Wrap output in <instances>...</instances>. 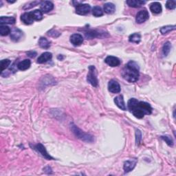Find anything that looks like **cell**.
I'll return each mask as SVG.
<instances>
[{"label":"cell","instance_id":"cell-1","mask_svg":"<svg viewBox=\"0 0 176 176\" xmlns=\"http://www.w3.org/2000/svg\"><path fill=\"white\" fill-rule=\"evenodd\" d=\"M128 109L137 119H141L144 115H150L152 113V107L148 102L138 101L136 98H131L127 103Z\"/></svg>","mask_w":176,"mask_h":176},{"label":"cell","instance_id":"cell-2","mask_svg":"<svg viewBox=\"0 0 176 176\" xmlns=\"http://www.w3.org/2000/svg\"><path fill=\"white\" fill-rule=\"evenodd\" d=\"M140 68L138 64L135 61H131L123 68L121 75L125 80L129 83H135L138 80Z\"/></svg>","mask_w":176,"mask_h":176},{"label":"cell","instance_id":"cell-3","mask_svg":"<svg viewBox=\"0 0 176 176\" xmlns=\"http://www.w3.org/2000/svg\"><path fill=\"white\" fill-rule=\"evenodd\" d=\"M71 130L72 131L73 133L76 136V137L81 139V140L84 142H86V143H93L94 140L93 136L84 132V131H83L81 129L78 128L77 126H76L74 124L71 125Z\"/></svg>","mask_w":176,"mask_h":176},{"label":"cell","instance_id":"cell-4","mask_svg":"<svg viewBox=\"0 0 176 176\" xmlns=\"http://www.w3.org/2000/svg\"><path fill=\"white\" fill-rule=\"evenodd\" d=\"M87 81L93 87L98 86V81L96 77V67H94V65H90V66L89 67V73L88 74V77H87Z\"/></svg>","mask_w":176,"mask_h":176},{"label":"cell","instance_id":"cell-5","mask_svg":"<svg viewBox=\"0 0 176 176\" xmlns=\"http://www.w3.org/2000/svg\"><path fill=\"white\" fill-rule=\"evenodd\" d=\"M33 149H34L35 151H37L39 154H40L41 156L43 157H45L46 159L48 160H54L53 157H52L50 155L48 154V153L47 152L46 149L45 148V147H44L42 144L39 143L37 144H36V145H33Z\"/></svg>","mask_w":176,"mask_h":176},{"label":"cell","instance_id":"cell-6","mask_svg":"<svg viewBox=\"0 0 176 176\" xmlns=\"http://www.w3.org/2000/svg\"><path fill=\"white\" fill-rule=\"evenodd\" d=\"M149 14L148 11L145 9L142 10L140 11H139L138 12V14L136 15V22L137 23H143L144 22H145L147 20L149 19Z\"/></svg>","mask_w":176,"mask_h":176},{"label":"cell","instance_id":"cell-7","mask_svg":"<svg viewBox=\"0 0 176 176\" xmlns=\"http://www.w3.org/2000/svg\"><path fill=\"white\" fill-rule=\"evenodd\" d=\"M91 6L87 4H80L76 6V13L80 15H85L90 12Z\"/></svg>","mask_w":176,"mask_h":176},{"label":"cell","instance_id":"cell-8","mask_svg":"<svg viewBox=\"0 0 176 176\" xmlns=\"http://www.w3.org/2000/svg\"><path fill=\"white\" fill-rule=\"evenodd\" d=\"M23 36V32L20 29L17 28H14L10 33V39L13 41H18L22 39Z\"/></svg>","mask_w":176,"mask_h":176},{"label":"cell","instance_id":"cell-9","mask_svg":"<svg viewBox=\"0 0 176 176\" xmlns=\"http://www.w3.org/2000/svg\"><path fill=\"white\" fill-rule=\"evenodd\" d=\"M108 90L112 93H119L120 91V86L116 81L111 80L108 83Z\"/></svg>","mask_w":176,"mask_h":176},{"label":"cell","instance_id":"cell-10","mask_svg":"<svg viewBox=\"0 0 176 176\" xmlns=\"http://www.w3.org/2000/svg\"><path fill=\"white\" fill-rule=\"evenodd\" d=\"M136 164H137V160L133 159L131 160H127L124 162L123 165V169H124L125 173H129L131 171L134 169Z\"/></svg>","mask_w":176,"mask_h":176},{"label":"cell","instance_id":"cell-11","mask_svg":"<svg viewBox=\"0 0 176 176\" xmlns=\"http://www.w3.org/2000/svg\"><path fill=\"white\" fill-rule=\"evenodd\" d=\"M40 9L42 12H49L54 9V4L50 1L41 2L40 3Z\"/></svg>","mask_w":176,"mask_h":176},{"label":"cell","instance_id":"cell-12","mask_svg":"<svg viewBox=\"0 0 176 176\" xmlns=\"http://www.w3.org/2000/svg\"><path fill=\"white\" fill-rule=\"evenodd\" d=\"M70 42L74 46H78L83 43V37L80 34H73L70 36Z\"/></svg>","mask_w":176,"mask_h":176},{"label":"cell","instance_id":"cell-13","mask_svg":"<svg viewBox=\"0 0 176 176\" xmlns=\"http://www.w3.org/2000/svg\"><path fill=\"white\" fill-rule=\"evenodd\" d=\"M105 62L111 67H117L120 65V61L119 58L113 56L107 57L105 59Z\"/></svg>","mask_w":176,"mask_h":176},{"label":"cell","instance_id":"cell-14","mask_svg":"<svg viewBox=\"0 0 176 176\" xmlns=\"http://www.w3.org/2000/svg\"><path fill=\"white\" fill-rule=\"evenodd\" d=\"M21 20H22V22L24 23L26 25H30L35 22V20H34L33 15L31 14L30 12L23 13L22 16H21Z\"/></svg>","mask_w":176,"mask_h":176},{"label":"cell","instance_id":"cell-15","mask_svg":"<svg viewBox=\"0 0 176 176\" xmlns=\"http://www.w3.org/2000/svg\"><path fill=\"white\" fill-rule=\"evenodd\" d=\"M52 58V54L51 52H46L42 53L37 59V63L38 64H44V63L48 62L50 60H51Z\"/></svg>","mask_w":176,"mask_h":176},{"label":"cell","instance_id":"cell-16","mask_svg":"<svg viewBox=\"0 0 176 176\" xmlns=\"http://www.w3.org/2000/svg\"><path fill=\"white\" fill-rule=\"evenodd\" d=\"M114 102H115V104L117 105V107L121 110L125 111V110L127 109L124 99H123V96L122 95H120V96H118L116 97V98H114Z\"/></svg>","mask_w":176,"mask_h":176},{"label":"cell","instance_id":"cell-17","mask_svg":"<svg viewBox=\"0 0 176 176\" xmlns=\"http://www.w3.org/2000/svg\"><path fill=\"white\" fill-rule=\"evenodd\" d=\"M31 65V61L30 59H24L23 61L19 62L17 65V68L19 70L25 71L30 68Z\"/></svg>","mask_w":176,"mask_h":176},{"label":"cell","instance_id":"cell-18","mask_svg":"<svg viewBox=\"0 0 176 176\" xmlns=\"http://www.w3.org/2000/svg\"><path fill=\"white\" fill-rule=\"evenodd\" d=\"M127 4L129 6L132 8H140L144 4H146L145 1H141V0H128Z\"/></svg>","mask_w":176,"mask_h":176},{"label":"cell","instance_id":"cell-19","mask_svg":"<svg viewBox=\"0 0 176 176\" xmlns=\"http://www.w3.org/2000/svg\"><path fill=\"white\" fill-rule=\"evenodd\" d=\"M150 10L155 14H159L162 10L161 4L159 2H154L150 5Z\"/></svg>","mask_w":176,"mask_h":176},{"label":"cell","instance_id":"cell-20","mask_svg":"<svg viewBox=\"0 0 176 176\" xmlns=\"http://www.w3.org/2000/svg\"><path fill=\"white\" fill-rule=\"evenodd\" d=\"M116 10L115 5L112 3H106L104 4L103 6V11L106 12L107 14H113Z\"/></svg>","mask_w":176,"mask_h":176},{"label":"cell","instance_id":"cell-21","mask_svg":"<svg viewBox=\"0 0 176 176\" xmlns=\"http://www.w3.org/2000/svg\"><path fill=\"white\" fill-rule=\"evenodd\" d=\"M16 20L14 17H4L2 16L0 17V23L1 25L3 24H14Z\"/></svg>","mask_w":176,"mask_h":176},{"label":"cell","instance_id":"cell-22","mask_svg":"<svg viewBox=\"0 0 176 176\" xmlns=\"http://www.w3.org/2000/svg\"><path fill=\"white\" fill-rule=\"evenodd\" d=\"M85 36L88 39H93L95 37H99L101 36V35H104V33H99L98 32H97L96 30H90L86 31L85 33Z\"/></svg>","mask_w":176,"mask_h":176},{"label":"cell","instance_id":"cell-23","mask_svg":"<svg viewBox=\"0 0 176 176\" xmlns=\"http://www.w3.org/2000/svg\"><path fill=\"white\" fill-rule=\"evenodd\" d=\"M39 45L42 48L48 49L50 47V42L45 37H41L39 40Z\"/></svg>","mask_w":176,"mask_h":176},{"label":"cell","instance_id":"cell-24","mask_svg":"<svg viewBox=\"0 0 176 176\" xmlns=\"http://www.w3.org/2000/svg\"><path fill=\"white\" fill-rule=\"evenodd\" d=\"M30 12L35 21H40L43 19V12H41V10H35Z\"/></svg>","mask_w":176,"mask_h":176},{"label":"cell","instance_id":"cell-25","mask_svg":"<svg viewBox=\"0 0 176 176\" xmlns=\"http://www.w3.org/2000/svg\"><path fill=\"white\" fill-rule=\"evenodd\" d=\"M141 40V35L138 33H134L132 34L129 36V41L131 43H139Z\"/></svg>","mask_w":176,"mask_h":176},{"label":"cell","instance_id":"cell-26","mask_svg":"<svg viewBox=\"0 0 176 176\" xmlns=\"http://www.w3.org/2000/svg\"><path fill=\"white\" fill-rule=\"evenodd\" d=\"M175 28H176L175 26H166L162 27L160 28V30L162 35H166V34L170 33L171 31L175 30Z\"/></svg>","mask_w":176,"mask_h":176},{"label":"cell","instance_id":"cell-27","mask_svg":"<svg viewBox=\"0 0 176 176\" xmlns=\"http://www.w3.org/2000/svg\"><path fill=\"white\" fill-rule=\"evenodd\" d=\"M92 15L96 17H101L103 15V10L100 6H94L92 9Z\"/></svg>","mask_w":176,"mask_h":176},{"label":"cell","instance_id":"cell-28","mask_svg":"<svg viewBox=\"0 0 176 176\" xmlns=\"http://www.w3.org/2000/svg\"><path fill=\"white\" fill-rule=\"evenodd\" d=\"M171 49V44L169 41L166 42L162 47V53H163L164 57H167L169 54Z\"/></svg>","mask_w":176,"mask_h":176},{"label":"cell","instance_id":"cell-29","mask_svg":"<svg viewBox=\"0 0 176 176\" xmlns=\"http://www.w3.org/2000/svg\"><path fill=\"white\" fill-rule=\"evenodd\" d=\"M10 33V28L7 26L1 25L0 26V35L2 36H7Z\"/></svg>","mask_w":176,"mask_h":176},{"label":"cell","instance_id":"cell-30","mask_svg":"<svg viewBox=\"0 0 176 176\" xmlns=\"http://www.w3.org/2000/svg\"><path fill=\"white\" fill-rule=\"evenodd\" d=\"M11 64V61L9 59H4L1 61V72L2 73L4 72L6 68L9 66L10 64Z\"/></svg>","mask_w":176,"mask_h":176},{"label":"cell","instance_id":"cell-31","mask_svg":"<svg viewBox=\"0 0 176 176\" xmlns=\"http://www.w3.org/2000/svg\"><path fill=\"white\" fill-rule=\"evenodd\" d=\"M176 2L175 0H169L166 3V7L169 10H173L175 9Z\"/></svg>","mask_w":176,"mask_h":176},{"label":"cell","instance_id":"cell-32","mask_svg":"<svg viewBox=\"0 0 176 176\" xmlns=\"http://www.w3.org/2000/svg\"><path fill=\"white\" fill-rule=\"evenodd\" d=\"M142 140V133L141 131L139 129H136V145H139L140 144Z\"/></svg>","mask_w":176,"mask_h":176},{"label":"cell","instance_id":"cell-33","mask_svg":"<svg viewBox=\"0 0 176 176\" xmlns=\"http://www.w3.org/2000/svg\"><path fill=\"white\" fill-rule=\"evenodd\" d=\"M161 138L163 140H164L165 143H166L169 146H173V141L172 140V138H170L169 136H161Z\"/></svg>","mask_w":176,"mask_h":176},{"label":"cell","instance_id":"cell-34","mask_svg":"<svg viewBox=\"0 0 176 176\" xmlns=\"http://www.w3.org/2000/svg\"><path fill=\"white\" fill-rule=\"evenodd\" d=\"M41 3V2H30V3H28V4H26V6L23 7V9L24 10H27V9H30L31 8H33L34 6H35L37 5L38 4Z\"/></svg>","mask_w":176,"mask_h":176},{"label":"cell","instance_id":"cell-35","mask_svg":"<svg viewBox=\"0 0 176 176\" xmlns=\"http://www.w3.org/2000/svg\"><path fill=\"white\" fill-rule=\"evenodd\" d=\"M56 33H59V32L57 30H51L50 32H48V35L49 36H54V37H58L59 36V35H56Z\"/></svg>","mask_w":176,"mask_h":176},{"label":"cell","instance_id":"cell-36","mask_svg":"<svg viewBox=\"0 0 176 176\" xmlns=\"http://www.w3.org/2000/svg\"><path fill=\"white\" fill-rule=\"evenodd\" d=\"M26 54H27V55H28V57H30L31 58H34V57H35L36 56V52H35V51L28 52Z\"/></svg>","mask_w":176,"mask_h":176}]
</instances>
